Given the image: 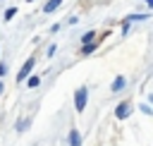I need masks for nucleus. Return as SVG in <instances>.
<instances>
[{"instance_id": "4", "label": "nucleus", "mask_w": 153, "mask_h": 146, "mask_svg": "<svg viewBox=\"0 0 153 146\" xmlns=\"http://www.w3.org/2000/svg\"><path fill=\"white\" fill-rule=\"evenodd\" d=\"M69 146H81V136L76 129H72V134H69Z\"/></svg>"}, {"instance_id": "10", "label": "nucleus", "mask_w": 153, "mask_h": 146, "mask_svg": "<svg viewBox=\"0 0 153 146\" xmlns=\"http://www.w3.org/2000/svg\"><path fill=\"white\" fill-rule=\"evenodd\" d=\"M38 81H41V77H31L29 79V86H38Z\"/></svg>"}, {"instance_id": "11", "label": "nucleus", "mask_w": 153, "mask_h": 146, "mask_svg": "<svg viewBox=\"0 0 153 146\" xmlns=\"http://www.w3.org/2000/svg\"><path fill=\"white\" fill-rule=\"evenodd\" d=\"M26 127H29V120H26V122H22V124H17V129H19V132H24Z\"/></svg>"}, {"instance_id": "2", "label": "nucleus", "mask_w": 153, "mask_h": 146, "mask_svg": "<svg viewBox=\"0 0 153 146\" xmlns=\"http://www.w3.org/2000/svg\"><path fill=\"white\" fill-rule=\"evenodd\" d=\"M33 62H36V60H33V57H29V60H26V62H24V67H22V69H19V77H17V79H19V81H24V79H26V77H29V72H31V69H33Z\"/></svg>"}, {"instance_id": "7", "label": "nucleus", "mask_w": 153, "mask_h": 146, "mask_svg": "<svg viewBox=\"0 0 153 146\" xmlns=\"http://www.w3.org/2000/svg\"><path fill=\"white\" fill-rule=\"evenodd\" d=\"M120 89H124V79H122V77H117V79L112 81V91H120Z\"/></svg>"}, {"instance_id": "5", "label": "nucleus", "mask_w": 153, "mask_h": 146, "mask_svg": "<svg viewBox=\"0 0 153 146\" xmlns=\"http://www.w3.org/2000/svg\"><path fill=\"white\" fill-rule=\"evenodd\" d=\"M57 5H60L57 0H48V5H45L43 10H45V12H55V10H57Z\"/></svg>"}, {"instance_id": "6", "label": "nucleus", "mask_w": 153, "mask_h": 146, "mask_svg": "<svg viewBox=\"0 0 153 146\" xmlns=\"http://www.w3.org/2000/svg\"><path fill=\"white\" fill-rule=\"evenodd\" d=\"M93 38H96V31H86V34L81 36V43H91Z\"/></svg>"}, {"instance_id": "3", "label": "nucleus", "mask_w": 153, "mask_h": 146, "mask_svg": "<svg viewBox=\"0 0 153 146\" xmlns=\"http://www.w3.org/2000/svg\"><path fill=\"white\" fill-rule=\"evenodd\" d=\"M115 115H117V120H124L129 115V103H120L117 110H115Z\"/></svg>"}, {"instance_id": "8", "label": "nucleus", "mask_w": 153, "mask_h": 146, "mask_svg": "<svg viewBox=\"0 0 153 146\" xmlns=\"http://www.w3.org/2000/svg\"><path fill=\"white\" fill-rule=\"evenodd\" d=\"M96 50V43H86L84 45V55H88V53H93Z\"/></svg>"}, {"instance_id": "9", "label": "nucleus", "mask_w": 153, "mask_h": 146, "mask_svg": "<svg viewBox=\"0 0 153 146\" xmlns=\"http://www.w3.org/2000/svg\"><path fill=\"white\" fill-rule=\"evenodd\" d=\"M14 14H17V10H14V7H10V10H7V12H5V19H12V17H14Z\"/></svg>"}, {"instance_id": "15", "label": "nucleus", "mask_w": 153, "mask_h": 146, "mask_svg": "<svg viewBox=\"0 0 153 146\" xmlns=\"http://www.w3.org/2000/svg\"><path fill=\"white\" fill-rule=\"evenodd\" d=\"M57 2H60V0H57Z\"/></svg>"}, {"instance_id": "1", "label": "nucleus", "mask_w": 153, "mask_h": 146, "mask_svg": "<svg viewBox=\"0 0 153 146\" xmlns=\"http://www.w3.org/2000/svg\"><path fill=\"white\" fill-rule=\"evenodd\" d=\"M86 93H88V91H86V86L76 89V96H74V108H76L79 112H81V110L86 108Z\"/></svg>"}, {"instance_id": "13", "label": "nucleus", "mask_w": 153, "mask_h": 146, "mask_svg": "<svg viewBox=\"0 0 153 146\" xmlns=\"http://www.w3.org/2000/svg\"><path fill=\"white\" fill-rule=\"evenodd\" d=\"M143 2H146V5H148V7H151V5H153V0H143Z\"/></svg>"}, {"instance_id": "12", "label": "nucleus", "mask_w": 153, "mask_h": 146, "mask_svg": "<svg viewBox=\"0 0 153 146\" xmlns=\"http://www.w3.org/2000/svg\"><path fill=\"white\" fill-rule=\"evenodd\" d=\"M5 72H7V67H5V65H0V77H2Z\"/></svg>"}, {"instance_id": "14", "label": "nucleus", "mask_w": 153, "mask_h": 146, "mask_svg": "<svg viewBox=\"0 0 153 146\" xmlns=\"http://www.w3.org/2000/svg\"><path fill=\"white\" fill-rule=\"evenodd\" d=\"M0 93H2V81H0Z\"/></svg>"}]
</instances>
